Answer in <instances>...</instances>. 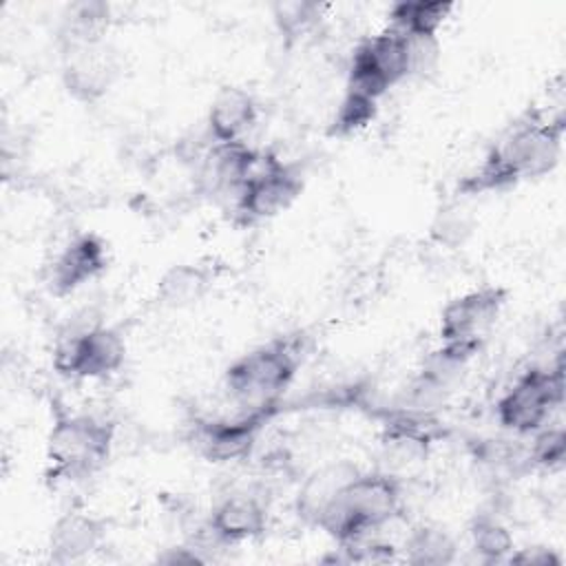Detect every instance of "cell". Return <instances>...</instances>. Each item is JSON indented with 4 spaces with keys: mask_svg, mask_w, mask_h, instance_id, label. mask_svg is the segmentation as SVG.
Here are the masks:
<instances>
[{
    "mask_svg": "<svg viewBox=\"0 0 566 566\" xmlns=\"http://www.w3.org/2000/svg\"><path fill=\"white\" fill-rule=\"evenodd\" d=\"M562 137V113L546 119L537 111H528L486 153L480 166L458 184V190L462 195L497 192L522 179L548 175L559 161Z\"/></svg>",
    "mask_w": 566,
    "mask_h": 566,
    "instance_id": "obj_1",
    "label": "cell"
},
{
    "mask_svg": "<svg viewBox=\"0 0 566 566\" xmlns=\"http://www.w3.org/2000/svg\"><path fill=\"white\" fill-rule=\"evenodd\" d=\"M400 509V484L389 473H354L316 513L321 526L340 546L382 528Z\"/></svg>",
    "mask_w": 566,
    "mask_h": 566,
    "instance_id": "obj_2",
    "label": "cell"
},
{
    "mask_svg": "<svg viewBox=\"0 0 566 566\" xmlns=\"http://www.w3.org/2000/svg\"><path fill=\"white\" fill-rule=\"evenodd\" d=\"M303 360V338L281 336L239 356L226 369V389L243 409L281 407V396Z\"/></svg>",
    "mask_w": 566,
    "mask_h": 566,
    "instance_id": "obj_3",
    "label": "cell"
},
{
    "mask_svg": "<svg viewBox=\"0 0 566 566\" xmlns=\"http://www.w3.org/2000/svg\"><path fill=\"white\" fill-rule=\"evenodd\" d=\"M115 429L111 422L84 413H57L46 442L49 478H88L111 455Z\"/></svg>",
    "mask_w": 566,
    "mask_h": 566,
    "instance_id": "obj_4",
    "label": "cell"
},
{
    "mask_svg": "<svg viewBox=\"0 0 566 566\" xmlns=\"http://www.w3.org/2000/svg\"><path fill=\"white\" fill-rule=\"evenodd\" d=\"M124 358V336L97 321L73 318L53 347V367L66 378H106L119 371Z\"/></svg>",
    "mask_w": 566,
    "mask_h": 566,
    "instance_id": "obj_5",
    "label": "cell"
},
{
    "mask_svg": "<svg viewBox=\"0 0 566 566\" xmlns=\"http://www.w3.org/2000/svg\"><path fill=\"white\" fill-rule=\"evenodd\" d=\"M564 402V363L528 367L497 400V420L515 433H535Z\"/></svg>",
    "mask_w": 566,
    "mask_h": 566,
    "instance_id": "obj_6",
    "label": "cell"
},
{
    "mask_svg": "<svg viewBox=\"0 0 566 566\" xmlns=\"http://www.w3.org/2000/svg\"><path fill=\"white\" fill-rule=\"evenodd\" d=\"M411 75L409 38L389 27L360 42L349 62L347 88L371 99H380L387 88Z\"/></svg>",
    "mask_w": 566,
    "mask_h": 566,
    "instance_id": "obj_7",
    "label": "cell"
},
{
    "mask_svg": "<svg viewBox=\"0 0 566 566\" xmlns=\"http://www.w3.org/2000/svg\"><path fill=\"white\" fill-rule=\"evenodd\" d=\"M303 177L283 159H276L265 172L250 179L237 197L232 210L245 223L272 219L285 212L301 195Z\"/></svg>",
    "mask_w": 566,
    "mask_h": 566,
    "instance_id": "obj_8",
    "label": "cell"
},
{
    "mask_svg": "<svg viewBox=\"0 0 566 566\" xmlns=\"http://www.w3.org/2000/svg\"><path fill=\"white\" fill-rule=\"evenodd\" d=\"M279 411V407H263L239 411L234 418L203 420L195 424V444L210 462H230L245 458L256 442L263 424Z\"/></svg>",
    "mask_w": 566,
    "mask_h": 566,
    "instance_id": "obj_9",
    "label": "cell"
},
{
    "mask_svg": "<svg viewBox=\"0 0 566 566\" xmlns=\"http://www.w3.org/2000/svg\"><path fill=\"white\" fill-rule=\"evenodd\" d=\"M506 303V290L484 285L449 301L440 314V338L447 340H484Z\"/></svg>",
    "mask_w": 566,
    "mask_h": 566,
    "instance_id": "obj_10",
    "label": "cell"
},
{
    "mask_svg": "<svg viewBox=\"0 0 566 566\" xmlns=\"http://www.w3.org/2000/svg\"><path fill=\"white\" fill-rule=\"evenodd\" d=\"M115 77L113 55L102 42H88L64 49V71L62 80L69 91L80 102L99 99Z\"/></svg>",
    "mask_w": 566,
    "mask_h": 566,
    "instance_id": "obj_11",
    "label": "cell"
},
{
    "mask_svg": "<svg viewBox=\"0 0 566 566\" xmlns=\"http://www.w3.org/2000/svg\"><path fill=\"white\" fill-rule=\"evenodd\" d=\"M106 268V245L95 234L75 237L51 265V290L62 296L71 294Z\"/></svg>",
    "mask_w": 566,
    "mask_h": 566,
    "instance_id": "obj_12",
    "label": "cell"
},
{
    "mask_svg": "<svg viewBox=\"0 0 566 566\" xmlns=\"http://www.w3.org/2000/svg\"><path fill=\"white\" fill-rule=\"evenodd\" d=\"M265 524L268 511L256 495H228L214 506L208 520V526L226 544L259 537L265 531Z\"/></svg>",
    "mask_w": 566,
    "mask_h": 566,
    "instance_id": "obj_13",
    "label": "cell"
},
{
    "mask_svg": "<svg viewBox=\"0 0 566 566\" xmlns=\"http://www.w3.org/2000/svg\"><path fill=\"white\" fill-rule=\"evenodd\" d=\"M256 122V104L243 88H221L208 113V133L217 144L241 142Z\"/></svg>",
    "mask_w": 566,
    "mask_h": 566,
    "instance_id": "obj_14",
    "label": "cell"
},
{
    "mask_svg": "<svg viewBox=\"0 0 566 566\" xmlns=\"http://www.w3.org/2000/svg\"><path fill=\"white\" fill-rule=\"evenodd\" d=\"M104 526L82 511L64 513L51 528V559L57 564L75 562L95 551L102 542Z\"/></svg>",
    "mask_w": 566,
    "mask_h": 566,
    "instance_id": "obj_15",
    "label": "cell"
},
{
    "mask_svg": "<svg viewBox=\"0 0 566 566\" xmlns=\"http://www.w3.org/2000/svg\"><path fill=\"white\" fill-rule=\"evenodd\" d=\"M453 11L451 2H424V0H402L389 9V27L413 38H436L438 29L444 24Z\"/></svg>",
    "mask_w": 566,
    "mask_h": 566,
    "instance_id": "obj_16",
    "label": "cell"
},
{
    "mask_svg": "<svg viewBox=\"0 0 566 566\" xmlns=\"http://www.w3.org/2000/svg\"><path fill=\"white\" fill-rule=\"evenodd\" d=\"M208 285L210 279L206 270L190 263H179L161 274L157 283V296L168 307H188L206 294Z\"/></svg>",
    "mask_w": 566,
    "mask_h": 566,
    "instance_id": "obj_17",
    "label": "cell"
},
{
    "mask_svg": "<svg viewBox=\"0 0 566 566\" xmlns=\"http://www.w3.org/2000/svg\"><path fill=\"white\" fill-rule=\"evenodd\" d=\"M407 562L424 566H442L453 562L455 544L451 535L438 526H418L407 544Z\"/></svg>",
    "mask_w": 566,
    "mask_h": 566,
    "instance_id": "obj_18",
    "label": "cell"
},
{
    "mask_svg": "<svg viewBox=\"0 0 566 566\" xmlns=\"http://www.w3.org/2000/svg\"><path fill=\"white\" fill-rule=\"evenodd\" d=\"M471 542L484 562H500L513 553V537L509 528L493 515H478L471 524Z\"/></svg>",
    "mask_w": 566,
    "mask_h": 566,
    "instance_id": "obj_19",
    "label": "cell"
},
{
    "mask_svg": "<svg viewBox=\"0 0 566 566\" xmlns=\"http://www.w3.org/2000/svg\"><path fill=\"white\" fill-rule=\"evenodd\" d=\"M321 7L310 0H290V2H276L272 7L274 24L285 42H296L303 35L312 31V27L318 22Z\"/></svg>",
    "mask_w": 566,
    "mask_h": 566,
    "instance_id": "obj_20",
    "label": "cell"
},
{
    "mask_svg": "<svg viewBox=\"0 0 566 566\" xmlns=\"http://www.w3.org/2000/svg\"><path fill=\"white\" fill-rule=\"evenodd\" d=\"M376 111H378V99H371L367 95H360V93L347 88L336 113H334L329 133L336 137L352 135V133L365 128L376 117Z\"/></svg>",
    "mask_w": 566,
    "mask_h": 566,
    "instance_id": "obj_21",
    "label": "cell"
},
{
    "mask_svg": "<svg viewBox=\"0 0 566 566\" xmlns=\"http://www.w3.org/2000/svg\"><path fill=\"white\" fill-rule=\"evenodd\" d=\"M356 473V471H354ZM352 471L349 473H343L340 467H332V469H325L321 473H316L314 478H310L298 495V513H303L307 520L314 522L316 513L323 509V504L354 475Z\"/></svg>",
    "mask_w": 566,
    "mask_h": 566,
    "instance_id": "obj_22",
    "label": "cell"
},
{
    "mask_svg": "<svg viewBox=\"0 0 566 566\" xmlns=\"http://www.w3.org/2000/svg\"><path fill=\"white\" fill-rule=\"evenodd\" d=\"M473 232V219L460 206L442 208L431 223V239L447 248L462 245Z\"/></svg>",
    "mask_w": 566,
    "mask_h": 566,
    "instance_id": "obj_23",
    "label": "cell"
},
{
    "mask_svg": "<svg viewBox=\"0 0 566 566\" xmlns=\"http://www.w3.org/2000/svg\"><path fill=\"white\" fill-rule=\"evenodd\" d=\"M535 440L531 444V462L555 469L564 464L566 458V433L562 427H542L535 431Z\"/></svg>",
    "mask_w": 566,
    "mask_h": 566,
    "instance_id": "obj_24",
    "label": "cell"
},
{
    "mask_svg": "<svg viewBox=\"0 0 566 566\" xmlns=\"http://www.w3.org/2000/svg\"><path fill=\"white\" fill-rule=\"evenodd\" d=\"M511 562H517V564H557L559 557L548 551V548H542V546H535V548H522L520 553L511 555Z\"/></svg>",
    "mask_w": 566,
    "mask_h": 566,
    "instance_id": "obj_25",
    "label": "cell"
}]
</instances>
